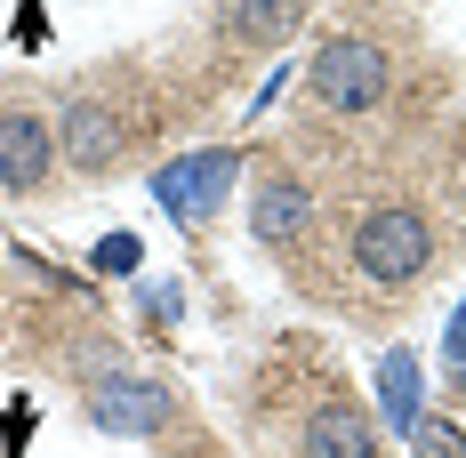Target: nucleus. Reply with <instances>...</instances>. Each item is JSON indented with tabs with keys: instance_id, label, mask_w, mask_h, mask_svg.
Here are the masks:
<instances>
[{
	"instance_id": "1",
	"label": "nucleus",
	"mask_w": 466,
	"mask_h": 458,
	"mask_svg": "<svg viewBox=\"0 0 466 458\" xmlns=\"http://www.w3.org/2000/svg\"><path fill=\"white\" fill-rule=\"evenodd\" d=\"M354 266L386 290H402V281H419L434 266V226H426L419 209H402V201H386L370 209L362 226H354Z\"/></svg>"
},
{
	"instance_id": "2",
	"label": "nucleus",
	"mask_w": 466,
	"mask_h": 458,
	"mask_svg": "<svg viewBox=\"0 0 466 458\" xmlns=\"http://www.w3.org/2000/svg\"><path fill=\"white\" fill-rule=\"evenodd\" d=\"M306 81H314V97H322L329 113H370V105H386V89H394V65H386L378 41L346 33V41H322V56L306 65Z\"/></svg>"
},
{
	"instance_id": "3",
	"label": "nucleus",
	"mask_w": 466,
	"mask_h": 458,
	"mask_svg": "<svg viewBox=\"0 0 466 458\" xmlns=\"http://www.w3.org/2000/svg\"><path fill=\"white\" fill-rule=\"evenodd\" d=\"M48 169H56V129L33 113H0V185L33 193V185H48Z\"/></svg>"
},
{
	"instance_id": "4",
	"label": "nucleus",
	"mask_w": 466,
	"mask_h": 458,
	"mask_svg": "<svg viewBox=\"0 0 466 458\" xmlns=\"http://www.w3.org/2000/svg\"><path fill=\"white\" fill-rule=\"evenodd\" d=\"M121 137H129V129H121V113H113V105H96V97H81V105H65V129H56V145H65V161H73V169H113V161H121Z\"/></svg>"
},
{
	"instance_id": "5",
	"label": "nucleus",
	"mask_w": 466,
	"mask_h": 458,
	"mask_svg": "<svg viewBox=\"0 0 466 458\" xmlns=\"http://www.w3.org/2000/svg\"><path fill=\"white\" fill-rule=\"evenodd\" d=\"M233 185V153H201V161H169L161 178H153V193L177 209V218H209L218 201H226Z\"/></svg>"
},
{
	"instance_id": "6",
	"label": "nucleus",
	"mask_w": 466,
	"mask_h": 458,
	"mask_svg": "<svg viewBox=\"0 0 466 458\" xmlns=\"http://www.w3.org/2000/svg\"><path fill=\"white\" fill-rule=\"evenodd\" d=\"M314 218H322V201H314L298 178L258 185V201H249V233H258V241H274V249H281V241H298Z\"/></svg>"
},
{
	"instance_id": "7",
	"label": "nucleus",
	"mask_w": 466,
	"mask_h": 458,
	"mask_svg": "<svg viewBox=\"0 0 466 458\" xmlns=\"http://www.w3.org/2000/svg\"><path fill=\"white\" fill-rule=\"evenodd\" d=\"M96 418H105L113 434H153V426L169 418V394H161L153 378H105V386H96Z\"/></svg>"
},
{
	"instance_id": "8",
	"label": "nucleus",
	"mask_w": 466,
	"mask_h": 458,
	"mask_svg": "<svg viewBox=\"0 0 466 458\" xmlns=\"http://www.w3.org/2000/svg\"><path fill=\"white\" fill-rule=\"evenodd\" d=\"M306 458H378V426L346 402H329L306 418Z\"/></svg>"
},
{
	"instance_id": "9",
	"label": "nucleus",
	"mask_w": 466,
	"mask_h": 458,
	"mask_svg": "<svg viewBox=\"0 0 466 458\" xmlns=\"http://www.w3.org/2000/svg\"><path fill=\"white\" fill-rule=\"evenodd\" d=\"M298 16H306V8H298V0H233L226 8V41H281V33H298Z\"/></svg>"
},
{
	"instance_id": "10",
	"label": "nucleus",
	"mask_w": 466,
	"mask_h": 458,
	"mask_svg": "<svg viewBox=\"0 0 466 458\" xmlns=\"http://www.w3.org/2000/svg\"><path fill=\"white\" fill-rule=\"evenodd\" d=\"M378 394H386V426H402V434H410V426L426 418V411H419V362H410L402 346L378 362Z\"/></svg>"
},
{
	"instance_id": "11",
	"label": "nucleus",
	"mask_w": 466,
	"mask_h": 458,
	"mask_svg": "<svg viewBox=\"0 0 466 458\" xmlns=\"http://www.w3.org/2000/svg\"><path fill=\"white\" fill-rule=\"evenodd\" d=\"M410 451L419 458H466V434L451 418H419V426H410Z\"/></svg>"
},
{
	"instance_id": "12",
	"label": "nucleus",
	"mask_w": 466,
	"mask_h": 458,
	"mask_svg": "<svg viewBox=\"0 0 466 458\" xmlns=\"http://www.w3.org/2000/svg\"><path fill=\"white\" fill-rule=\"evenodd\" d=\"M137 258H145V249H137V233H113V241H96V266H105V274H129Z\"/></svg>"
},
{
	"instance_id": "13",
	"label": "nucleus",
	"mask_w": 466,
	"mask_h": 458,
	"mask_svg": "<svg viewBox=\"0 0 466 458\" xmlns=\"http://www.w3.org/2000/svg\"><path fill=\"white\" fill-rule=\"evenodd\" d=\"M451 370H466V306L451 314Z\"/></svg>"
}]
</instances>
